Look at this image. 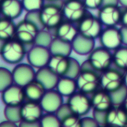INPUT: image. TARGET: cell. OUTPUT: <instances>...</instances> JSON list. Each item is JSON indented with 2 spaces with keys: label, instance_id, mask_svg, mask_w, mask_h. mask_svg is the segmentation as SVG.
Segmentation results:
<instances>
[{
  "label": "cell",
  "instance_id": "1",
  "mask_svg": "<svg viewBox=\"0 0 127 127\" xmlns=\"http://www.w3.org/2000/svg\"><path fill=\"white\" fill-rule=\"evenodd\" d=\"M63 3L45 2L39 10V17L44 28L55 29L63 20Z\"/></svg>",
  "mask_w": 127,
  "mask_h": 127
},
{
  "label": "cell",
  "instance_id": "2",
  "mask_svg": "<svg viewBox=\"0 0 127 127\" xmlns=\"http://www.w3.org/2000/svg\"><path fill=\"white\" fill-rule=\"evenodd\" d=\"M26 45L15 37L5 42L0 52L1 59L8 64L16 65L22 62L27 54Z\"/></svg>",
  "mask_w": 127,
  "mask_h": 127
},
{
  "label": "cell",
  "instance_id": "3",
  "mask_svg": "<svg viewBox=\"0 0 127 127\" xmlns=\"http://www.w3.org/2000/svg\"><path fill=\"white\" fill-rule=\"evenodd\" d=\"M95 70H82L77 77V89L86 95L93 94L100 87V78Z\"/></svg>",
  "mask_w": 127,
  "mask_h": 127
},
{
  "label": "cell",
  "instance_id": "4",
  "mask_svg": "<svg viewBox=\"0 0 127 127\" xmlns=\"http://www.w3.org/2000/svg\"><path fill=\"white\" fill-rule=\"evenodd\" d=\"M51 55L49 48L33 44L27 50L26 57L28 63L38 69L47 66Z\"/></svg>",
  "mask_w": 127,
  "mask_h": 127
},
{
  "label": "cell",
  "instance_id": "5",
  "mask_svg": "<svg viewBox=\"0 0 127 127\" xmlns=\"http://www.w3.org/2000/svg\"><path fill=\"white\" fill-rule=\"evenodd\" d=\"M103 24L98 17L87 13L86 15L78 22L77 28L80 33L89 38L96 39L99 38L102 31Z\"/></svg>",
  "mask_w": 127,
  "mask_h": 127
},
{
  "label": "cell",
  "instance_id": "6",
  "mask_svg": "<svg viewBox=\"0 0 127 127\" xmlns=\"http://www.w3.org/2000/svg\"><path fill=\"white\" fill-rule=\"evenodd\" d=\"M88 60L92 66L98 72H102L111 67L112 54L111 51L101 46L97 48L89 54Z\"/></svg>",
  "mask_w": 127,
  "mask_h": 127
},
{
  "label": "cell",
  "instance_id": "7",
  "mask_svg": "<svg viewBox=\"0 0 127 127\" xmlns=\"http://www.w3.org/2000/svg\"><path fill=\"white\" fill-rule=\"evenodd\" d=\"M39 30V28L35 24L24 19L16 25L14 37L25 45L31 46L34 44Z\"/></svg>",
  "mask_w": 127,
  "mask_h": 127
},
{
  "label": "cell",
  "instance_id": "8",
  "mask_svg": "<svg viewBox=\"0 0 127 127\" xmlns=\"http://www.w3.org/2000/svg\"><path fill=\"white\" fill-rule=\"evenodd\" d=\"M62 9L64 18L74 23L79 22L88 13L83 0H65L63 2Z\"/></svg>",
  "mask_w": 127,
  "mask_h": 127
},
{
  "label": "cell",
  "instance_id": "9",
  "mask_svg": "<svg viewBox=\"0 0 127 127\" xmlns=\"http://www.w3.org/2000/svg\"><path fill=\"white\" fill-rule=\"evenodd\" d=\"M100 87L103 89L112 92L124 85V74L114 68H108L100 73Z\"/></svg>",
  "mask_w": 127,
  "mask_h": 127
},
{
  "label": "cell",
  "instance_id": "10",
  "mask_svg": "<svg viewBox=\"0 0 127 127\" xmlns=\"http://www.w3.org/2000/svg\"><path fill=\"white\" fill-rule=\"evenodd\" d=\"M67 103L71 111L80 117L86 115L92 108L91 99L86 94L80 91L74 92L68 97Z\"/></svg>",
  "mask_w": 127,
  "mask_h": 127
},
{
  "label": "cell",
  "instance_id": "11",
  "mask_svg": "<svg viewBox=\"0 0 127 127\" xmlns=\"http://www.w3.org/2000/svg\"><path fill=\"white\" fill-rule=\"evenodd\" d=\"M123 10L118 4H105L98 9V16L103 25L116 26L121 21Z\"/></svg>",
  "mask_w": 127,
  "mask_h": 127
},
{
  "label": "cell",
  "instance_id": "12",
  "mask_svg": "<svg viewBox=\"0 0 127 127\" xmlns=\"http://www.w3.org/2000/svg\"><path fill=\"white\" fill-rule=\"evenodd\" d=\"M99 40L101 45L110 51H115L123 45L121 29L116 26L106 27L103 29Z\"/></svg>",
  "mask_w": 127,
  "mask_h": 127
},
{
  "label": "cell",
  "instance_id": "13",
  "mask_svg": "<svg viewBox=\"0 0 127 127\" xmlns=\"http://www.w3.org/2000/svg\"><path fill=\"white\" fill-rule=\"evenodd\" d=\"M12 75L13 83L24 87L28 83L35 80V68L29 63H18L13 68Z\"/></svg>",
  "mask_w": 127,
  "mask_h": 127
},
{
  "label": "cell",
  "instance_id": "14",
  "mask_svg": "<svg viewBox=\"0 0 127 127\" xmlns=\"http://www.w3.org/2000/svg\"><path fill=\"white\" fill-rule=\"evenodd\" d=\"M1 99L5 106H21L25 100L22 86L13 83L1 93Z\"/></svg>",
  "mask_w": 127,
  "mask_h": 127
},
{
  "label": "cell",
  "instance_id": "15",
  "mask_svg": "<svg viewBox=\"0 0 127 127\" xmlns=\"http://www.w3.org/2000/svg\"><path fill=\"white\" fill-rule=\"evenodd\" d=\"M44 112L55 113L58 109L64 103L63 96L55 89L46 90L41 100L39 101Z\"/></svg>",
  "mask_w": 127,
  "mask_h": 127
},
{
  "label": "cell",
  "instance_id": "16",
  "mask_svg": "<svg viewBox=\"0 0 127 127\" xmlns=\"http://www.w3.org/2000/svg\"><path fill=\"white\" fill-rule=\"evenodd\" d=\"M44 114V110L39 102L28 100L21 105L22 121L28 122L39 121Z\"/></svg>",
  "mask_w": 127,
  "mask_h": 127
},
{
  "label": "cell",
  "instance_id": "17",
  "mask_svg": "<svg viewBox=\"0 0 127 127\" xmlns=\"http://www.w3.org/2000/svg\"><path fill=\"white\" fill-rule=\"evenodd\" d=\"M106 125L112 127H127V111L124 106H113L106 114Z\"/></svg>",
  "mask_w": 127,
  "mask_h": 127
},
{
  "label": "cell",
  "instance_id": "18",
  "mask_svg": "<svg viewBox=\"0 0 127 127\" xmlns=\"http://www.w3.org/2000/svg\"><path fill=\"white\" fill-rule=\"evenodd\" d=\"M24 10L21 0H3L0 2L1 15L14 20L18 19Z\"/></svg>",
  "mask_w": 127,
  "mask_h": 127
},
{
  "label": "cell",
  "instance_id": "19",
  "mask_svg": "<svg viewBox=\"0 0 127 127\" xmlns=\"http://www.w3.org/2000/svg\"><path fill=\"white\" fill-rule=\"evenodd\" d=\"M73 51L78 55H89L95 47V39L87 37L78 33L71 42Z\"/></svg>",
  "mask_w": 127,
  "mask_h": 127
},
{
  "label": "cell",
  "instance_id": "20",
  "mask_svg": "<svg viewBox=\"0 0 127 127\" xmlns=\"http://www.w3.org/2000/svg\"><path fill=\"white\" fill-rule=\"evenodd\" d=\"M35 79L39 81L46 90H50L56 88L60 77L48 66H45L36 71Z\"/></svg>",
  "mask_w": 127,
  "mask_h": 127
},
{
  "label": "cell",
  "instance_id": "21",
  "mask_svg": "<svg viewBox=\"0 0 127 127\" xmlns=\"http://www.w3.org/2000/svg\"><path fill=\"white\" fill-rule=\"evenodd\" d=\"M92 109L98 111L106 112L113 106L110 93L104 89L97 90L92 94L91 98Z\"/></svg>",
  "mask_w": 127,
  "mask_h": 127
},
{
  "label": "cell",
  "instance_id": "22",
  "mask_svg": "<svg viewBox=\"0 0 127 127\" xmlns=\"http://www.w3.org/2000/svg\"><path fill=\"white\" fill-rule=\"evenodd\" d=\"M54 36L64 41L71 42L78 34V28L74 25V22L67 19L63 20L55 29Z\"/></svg>",
  "mask_w": 127,
  "mask_h": 127
},
{
  "label": "cell",
  "instance_id": "23",
  "mask_svg": "<svg viewBox=\"0 0 127 127\" xmlns=\"http://www.w3.org/2000/svg\"><path fill=\"white\" fill-rule=\"evenodd\" d=\"M70 64V57L51 55L47 66L59 77L65 76Z\"/></svg>",
  "mask_w": 127,
  "mask_h": 127
},
{
  "label": "cell",
  "instance_id": "24",
  "mask_svg": "<svg viewBox=\"0 0 127 127\" xmlns=\"http://www.w3.org/2000/svg\"><path fill=\"white\" fill-rule=\"evenodd\" d=\"M25 98L28 100L39 102L46 92L45 87L36 79L23 87Z\"/></svg>",
  "mask_w": 127,
  "mask_h": 127
},
{
  "label": "cell",
  "instance_id": "25",
  "mask_svg": "<svg viewBox=\"0 0 127 127\" xmlns=\"http://www.w3.org/2000/svg\"><path fill=\"white\" fill-rule=\"evenodd\" d=\"M55 89L63 97H68L77 90V80L66 76L60 77Z\"/></svg>",
  "mask_w": 127,
  "mask_h": 127
},
{
  "label": "cell",
  "instance_id": "26",
  "mask_svg": "<svg viewBox=\"0 0 127 127\" xmlns=\"http://www.w3.org/2000/svg\"><path fill=\"white\" fill-rule=\"evenodd\" d=\"M49 49L52 55H63L66 57H70L73 51L71 42L64 41L56 36L53 39Z\"/></svg>",
  "mask_w": 127,
  "mask_h": 127
},
{
  "label": "cell",
  "instance_id": "27",
  "mask_svg": "<svg viewBox=\"0 0 127 127\" xmlns=\"http://www.w3.org/2000/svg\"><path fill=\"white\" fill-rule=\"evenodd\" d=\"M16 24L13 20L0 17V39L4 40H8L12 39L15 36Z\"/></svg>",
  "mask_w": 127,
  "mask_h": 127
},
{
  "label": "cell",
  "instance_id": "28",
  "mask_svg": "<svg viewBox=\"0 0 127 127\" xmlns=\"http://www.w3.org/2000/svg\"><path fill=\"white\" fill-rule=\"evenodd\" d=\"M112 62L115 65L121 70H127V46H121L114 51L112 54Z\"/></svg>",
  "mask_w": 127,
  "mask_h": 127
},
{
  "label": "cell",
  "instance_id": "29",
  "mask_svg": "<svg viewBox=\"0 0 127 127\" xmlns=\"http://www.w3.org/2000/svg\"><path fill=\"white\" fill-rule=\"evenodd\" d=\"M4 115L6 120L10 121L16 124H19L22 121L21 106H5Z\"/></svg>",
  "mask_w": 127,
  "mask_h": 127
},
{
  "label": "cell",
  "instance_id": "30",
  "mask_svg": "<svg viewBox=\"0 0 127 127\" xmlns=\"http://www.w3.org/2000/svg\"><path fill=\"white\" fill-rule=\"evenodd\" d=\"M54 38V36L49 31V29L43 28L39 30L34 41V44L49 48Z\"/></svg>",
  "mask_w": 127,
  "mask_h": 127
},
{
  "label": "cell",
  "instance_id": "31",
  "mask_svg": "<svg viewBox=\"0 0 127 127\" xmlns=\"http://www.w3.org/2000/svg\"><path fill=\"white\" fill-rule=\"evenodd\" d=\"M42 127H62V123L56 113L45 112L39 120Z\"/></svg>",
  "mask_w": 127,
  "mask_h": 127
},
{
  "label": "cell",
  "instance_id": "32",
  "mask_svg": "<svg viewBox=\"0 0 127 127\" xmlns=\"http://www.w3.org/2000/svg\"><path fill=\"white\" fill-rule=\"evenodd\" d=\"M13 83L12 71L4 67H0V93Z\"/></svg>",
  "mask_w": 127,
  "mask_h": 127
},
{
  "label": "cell",
  "instance_id": "33",
  "mask_svg": "<svg viewBox=\"0 0 127 127\" xmlns=\"http://www.w3.org/2000/svg\"><path fill=\"white\" fill-rule=\"evenodd\" d=\"M109 93L112 100L113 106H122L127 95V87L124 85L118 89Z\"/></svg>",
  "mask_w": 127,
  "mask_h": 127
},
{
  "label": "cell",
  "instance_id": "34",
  "mask_svg": "<svg viewBox=\"0 0 127 127\" xmlns=\"http://www.w3.org/2000/svg\"><path fill=\"white\" fill-rule=\"evenodd\" d=\"M21 1L24 10L26 12L40 10L45 3V0H21Z\"/></svg>",
  "mask_w": 127,
  "mask_h": 127
},
{
  "label": "cell",
  "instance_id": "35",
  "mask_svg": "<svg viewBox=\"0 0 127 127\" xmlns=\"http://www.w3.org/2000/svg\"><path fill=\"white\" fill-rule=\"evenodd\" d=\"M81 71H82L81 65L80 64V63L76 59H74L73 57H70L69 67H68V71L65 76L68 77H71L74 79H77V77L80 74Z\"/></svg>",
  "mask_w": 127,
  "mask_h": 127
},
{
  "label": "cell",
  "instance_id": "36",
  "mask_svg": "<svg viewBox=\"0 0 127 127\" xmlns=\"http://www.w3.org/2000/svg\"><path fill=\"white\" fill-rule=\"evenodd\" d=\"M61 123L62 127H82L80 117L74 113L64 118Z\"/></svg>",
  "mask_w": 127,
  "mask_h": 127
},
{
  "label": "cell",
  "instance_id": "37",
  "mask_svg": "<svg viewBox=\"0 0 127 127\" xmlns=\"http://www.w3.org/2000/svg\"><path fill=\"white\" fill-rule=\"evenodd\" d=\"M25 19L33 22V24H35L39 30L43 29L44 27L41 22L40 20V17H39V10L38 11H30V12H27Z\"/></svg>",
  "mask_w": 127,
  "mask_h": 127
},
{
  "label": "cell",
  "instance_id": "38",
  "mask_svg": "<svg viewBox=\"0 0 127 127\" xmlns=\"http://www.w3.org/2000/svg\"><path fill=\"white\" fill-rule=\"evenodd\" d=\"M106 114L107 111H98L93 109L92 115L93 118L97 121V122L99 124L100 127H106Z\"/></svg>",
  "mask_w": 127,
  "mask_h": 127
},
{
  "label": "cell",
  "instance_id": "39",
  "mask_svg": "<svg viewBox=\"0 0 127 127\" xmlns=\"http://www.w3.org/2000/svg\"><path fill=\"white\" fill-rule=\"evenodd\" d=\"M55 113L57 115V117L60 118V120L62 121L64 118H65L68 115L73 114L74 112L71 111V108L69 107V106L66 103H63Z\"/></svg>",
  "mask_w": 127,
  "mask_h": 127
},
{
  "label": "cell",
  "instance_id": "40",
  "mask_svg": "<svg viewBox=\"0 0 127 127\" xmlns=\"http://www.w3.org/2000/svg\"><path fill=\"white\" fill-rule=\"evenodd\" d=\"M87 9L98 10L103 4V0H83Z\"/></svg>",
  "mask_w": 127,
  "mask_h": 127
},
{
  "label": "cell",
  "instance_id": "41",
  "mask_svg": "<svg viewBox=\"0 0 127 127\" xmlns=\"http://www.w3.org/2000/svg\"><path fill=\"white\" fill-rule=\"evenodd\" d=\"M82 127H100L99 124L94 118L86 117L81 118Z\"/></svg>",
  "mask_w": 127,
  "mask_h": 127
},
{
  "label": "cell",
  "instance_id": "42",
  "mask_svg": "<svg viewBox=\"0 0 127 127\" xmlns=\"http://www.w3.org/2000/svg\"><path fill=\"white\" fill-rule=\"evenodd\" d=\"M19 127H41L39 121L37 122H28L25 121H21L19 124Z\"/></svg>",
  "mask_w": 127,
  "mask_h": 127
},
{
  "label": "cell",
  "instance_id": "43",
  "mask_svg": "<svg viewBox=\"0 0 127 127\" xmlns=\"http://www.w3.org/2000/svg\"><path fill=\"white\" fill-rule=\"evenodd\" d=\"M121 29V36H122V40H123V45L127 46V27L122 26Z\"/></svg>",
  "mask_w": 127,
  "mask_h": 127
},
{
  "label": "cell",
  "instance_id": "44",
  "mask_svg": "<svg viewBox=\"0 0 127 127\" xmlns=\"http://www.w3.org/2000/svg\"><path fill=\"white\" fill-rule=\"evenodd\" d=\"M125 9L122 12V16H121V23L122 24V26L127 27V7H124Z\"/></svg>",
  "mask_w": 127,
  "mask_h": 127
},
{
  "label": "cell",
  "instance_id": "45",
  "mask_svg": "<svg viewBox=\"0 0 127 127\" xmlns=\"http://www.w3.org/2000/svg\"><path fill=\"white\" fill-rule=\"evenodd\" d=\"M18 124L13 123L10 121L6 120V121H3L1 123H0V127H18L17 125Z\"/></svg>",
  "mask_w": 127,
  "mask_h": 127
},
{
  "label": "cell",
  "instance_id": "46",
  "mask_svg": "<svg viewBox=\"0 0 127 127\" xmlns=\"http://www.w3.org/2000/svg\"><path fill=\"white\" fill-rule=\"evenodd\" d=\"M119 4L118 0H103V4Z\"/></svg>",
  "mask_w": 127,
  "mask_h": 127
},
{
  "label": "cell",
  "instance_id": "47",
  "mask_svg": "<svg viewBox=\"0 0 127 127\" xmlns=\"http://www.w3.org/2000/svg\"><path fill=\"white\" fill-rule=\"evenodd\" d=\"M118 2L124 7H127V0H118Z\"/></svg>",
  "mask_w": 127,
  "mask_h": 127
},
{
  "label": "cell",
  "instance_id": "48",
  "mask_svg": "<svg viewBox=\"0 0 127 127\" xmlns=\"http://www.w3.org/2000/svg\"><path fill=\"white\" fill-rule=\"evenodd\" d=\"M6 41H7V40H4V39H0V52H1V49H2V47H3V45H4V44L5 43Z\"/></svg>",
  "mask_w": 127,
  "mask_h": 127
},
{
  "label": "cell",
  "instance_id": "49",
  "mask_svg": "<svg viewBox=\"0 0 127 127\" xmlns=\"http://www.w3.org/2000/svg\"><path fill=\"white\" fill-rule=\"evenodd\" d=\"M124 85L127 87V70L125 74H124Z\"/></svg>",
  "mask_w": 127,
  "mask_h": 127
},
{
  "label": "cell",
  "instance_id": "50",
  "mask_svg": "<svg viewBox=\"0 0 127 127\" xmlns=\"http://www.w3.org/2000/svg\"><path fill=\"white\" fill-rule=\"evenodd\" d=\"M122 106L125 108V109L127 111V97H126V98H125V100H124V103H123Z\"/></svg>",
  "mask_w": 127,
  "mask_h": 127
},
{
  "label": "cell",
  "instance_id": "51",
  "mask_svg": "<svg viewBox=\"0 0 127 127\" xmlns=\"http://www.w3.org/2000/svg\"><path fill=\"white\" fill-rule=\"evenodd\" d=\"M45 2H51V3H59L61 0H45ZM63 3V2H62Z\"/></svg>",
  "mask_w": 127,
  "mask_h": 127
},
{
  "label": "cell",
  "instance_id": "52",
  "mask_svg": "<svg viewBox=\"0 0 127 127\" xmlns=\"http://www.w3.org/2000/svg\"><path fill=\"white\" fill-rule=\"evenodd\" d=\"M1 11H0V17H1Z\"/></svg>",
  "mask_w": 127,
  "mask_h": 127
},
{
  "label": "cell",
  "instance_id": "53",
  "mask_svg": "<svg viewBox=\"0 0 127 127\" xmlns=\"http://www.w3.org/2000/svg\"><path fill=\"white\" fill-rule=\"evenodd\" d=\"M3 1V0H0V2H1V1Z\"/></svg>",
  "mask_w": 127,
  "mask_h": 127
}]
</instances>
